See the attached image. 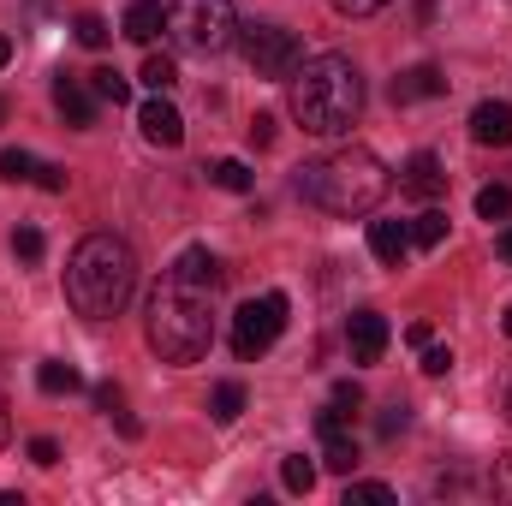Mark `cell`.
<instances>
[{"label": "cell", "instance_id": "8d00e7d4", "mask_svg": "<svg viewBox=\"0 0 512 506\" xmlns=\"http://www.w3.org/2000/svg\"><path fill=\"white\" fill-rule=\"evenodd\" d=\"M495 495L512 506V453H501V459H495Z\"/></svg>", "mask_w": 512, "mask_h": 506}, {"label": "cell", "instance_id": "7402d4cb", "mask_svg": "<svg viewBox=\"0 0 512 506\" xmlns=\"http://www.w3.org/2000/svg\"><path fill=\"white\" fill-rule=\"evenodd\" d=\"M209 411H215V423H239V411H245V387H239V381H221L215 399H209Z\"/></svg>", "mask_w": 512, "mask_h": 506}, {"label": "cell", "instance_id": "3957f363", "mask_svg": "<svg viewBox=\"0 0 512 506\" xmlns=\"http://www.w3.org/2000/svg\"><path fill=\"white\" fill-rule=\"evenodd\" d=\"M209 298L215 292H197L179 274H161L155 280V292L143 304V334H149V346L167 364H197L215 346V310H209Z\"/></svg>", "mask_w": 512, "mask_h": 506}, {"label": "cell", "instance_id": "f546056e", "mask_svg": "<svg viewBox=\"0 0 512 506\" xmlns=\"http://www.w3.org/2000/svg\"><path fill=\"white\" fill-rule=\"evenodd\" d=\"M405 423H411V411H405V405H387L382 417H376V435L393 441V435H405Z\"/></svg>", "mask_w": 512, "mask_h": 506}, {"label": "cell", "instance_id": "277c9868", "mask_svg": "<svg viewBox=\"0 0 512 506\" xmlns=\"http://www.w3.org/2000/svg\"><path fill=\"white\" fill-rule=\"evenodd\" d=\"M298 197H304V203H316L322 215H340V221L370 215V209L387 197V167L364 149V143L334 149V155H322V161H304V167H298Z\"/></svg>", "mask_w": 512, "mask_h": 506}, {"label": "cell", "instance_id": "484cf974", "mask_svg": "<svg viewBox=\"0 0 512 506\" xmlns=\"http://www.w3.org/2000/svg\"><path fill=\"white\" fill-rule=\"evenodd\" d=\"M477 215H483V221H507L512 215V191L507 185H483V191H477Z\"/></svg>", "mask_w": 512, "mask_h": 506}, {"label": "cell", "instance_id": "cb8c5ba5", "mask_svg": "<svg viewBox=\"0 0 512 506\" xmlns=\"http://www.w3.org/2000/svg\"><path fill=\"white\" fill-rule=\"evenodd\" d=\"M280 483H286L292 495H310V489H316V465H310L304 453H292V459L280 465Z\"/></svg>", "mask_w": 512, "mask_h": 506}, {"label": "cell", "instance_id": "603a6c76", "mask_svg": "<svg viewBox=\"0 0 512 506\" xmlns=\"http://www.w3.org/2000/svg\"><path fill=\"white\" fill-rule=\"evenodd\" d=\"M209 179H215L221 191H251V185H256V173L245 167V161H233V155H227V161H215V167H209Z\"/></svg>", "mask_w": 512, "mask_h": 506}, {"label": "cell", "instance_id": "ab89813d", "mask_svg": "<svg viewBox=\"0 0 512 506\" xmlns=\"http://www.w3.org/2000/svg\"><path fill=\"white\" fill-rule=\"evenodd\" d=\"M6 435H12V417H6V393H0V447H6Z\"/></svg>", "mask_w": 512, "mask_h": 506}, {"label": "cell", "instance_id": "74e56055", "mask_svg": "<svg viewBox=\"0 0 512 506\" xmlns=\"http://www.w3.org/2000/svg\"><path fill=\"white\" fill-rule=\"evenodd\" d=\"M251 143H256V149H268V143H274V120H268V114H256V120H251Z\"/></svg>", "mask_w": 512, "mask_h": 506}, {"label": "cell", "instance_id": "e0dca14e", "mask_svg": "<svg viewBox=\"0 0 512 506\" xmlns=\"http://www.w3.org/2000/svg\"><path fill=\"white\" fill-rule=\"evenodd\" d=\"M120 30H126L131 42H143V48H149V42L167 30V6H161V0H131L126 18H120Z\"/></svg>", "mask_w": 512, "mask_h": 506}, {"label": "cell", "instance_id": "60d3db41", "mask_svg": "<svg viewBox=\"0 0 512 506\" xmlns=\"http://www.w3.org/2000/svg\"><path fill=\"white\" fill-rule=\"evenodd\" d=\"M501 256H507V262H512V227H507V233H501Z\"/></svg>", "mask_w": 512, "mask_h": 506}, {"label": "cell", "instance_id": "52a82bcc", "mask_svg": "<svg viewBox=\"0 0 512 506\" xmlns=\"http://www.w3.org/2000/svg\"><path fill=\"white\" fill-rule=\"evenodd\" d=\"M239 48L251 60L256 78H292L298 60H304V42L286 30V24H245L239 30Z\"/></svg>", "mask_w": 512, "mask_h": 506}, {"label": "cell", "instance_id": "44dd1931", "mask_svg": "<svg viewBox=\"0 0 512 506\" xmlns=\"http://www.w3.org/2000/svg\"><path fill=\"white\" fill-rule=\"evenodd\" d=\"M143 84H149L155 96H167V90L179 84V66H173V54H149V60H143Z\"/></svg>", "mask_w": 512, "mask_h": 506}, {"label": "cell", "instance_id": "f1b7e54d", "mask_svg": "<svg viewBox=\"0 0 512 506\" xmlns=\"http://www.w3.org/2000/svg\"><path fill=\"white\" fill-rule=\"evenodd\" d=\"M12 256H18V262H42V233H36V227H18V233H12Z\"/></svg>", "mask_w": 512, "mask_h": 506}, {"label": "cell", "instance_id": "ac0fdd59", "mask_svg": "<svg viewBox=\"0 0 512 506\" xmlns=\"http://www.w3.org/2000/svg\"><path fill=\"white\" fill-rule=\"evenodd\" d=\"M441 239H447V215H441V209L429 203V209H423V215L411 221V251H435Z\"/></svg>", "mask_w": 512, "mask_h": 506}, {"label": "cell", "instance_id": "f35d334b", "mask_svg": "<svg viewBox=\"0 0 512 506\" xmlns=\"http://www.w3.org/2000/svg\"><path fill=\"white\" fill-rule=\"evenodd\" d=\"M405 340H411V346L423 352V346H429V322H411V328H405Z\"/></svg>", "mask_w": 512, "mask_h": 506}, {"label": "cell", "instance_id": "9a60e30c", "mask_svg": "<svg viewBox=\"0 0 512 506\" xmlns=\"http://www.w3.org/2000/svg\"><path fill=\"white\" fill-rule=\"evenodd\" d=\"M387 96H393L399 108H405V102H435V96H447V78H441L435 66H411V72H399V78H393V90H387Z\"/></svg>", "mask_w": 512, "mask_h": 506}, {"label": "cell", "instance_id": "8fae6325", "mask_svg": "<svg viewBox=\"0 0 512 506\" xmlns=\"http://www.w3.org/2000/svg\"><path fill=\"white\" fill-rule=\"evenodd\" d=\"M137 126H143V137H149L155 149H179V143H185V120H179V108H173L167 96L143 102V108H137Z\"/></svg>", "mask_w": 512, "mask_h": 506}, {"label": "cell", "instance_id": "4316f807", "mask_svg": "<svg viewBox=\"0 0 512 506\" xmlns=\"http://www.w3.org/2000/svg\"><path fill=\"white\" fill-rule=\"evenodd\" d=\"M393 489L387 483H346V506H387Z\"/></svg>", "mask_w": 512, "mask_h": 506}, {"label": "cell", "instance_id": "6da1fadb", "mask_svg": "<svg viewBox=\"0 0 512 506\" xmlns=\"http://www.w3.org/2000/svg\"><path fill=\"white\" fill-rule=\"evenodd\" d=\"M137 292V251L120 233H90L66 262V304L84 322H114Z\"/></svg>", "mask_w": 512, "mask_h": 506}, {"label": "cell", "instance_id": "d6986e66", "mask_svg": "<svg viewBox=\"0 0 512 506\" xmlns=\"http://www.w3.org/2000/svg\"><path fill=\"white\" fill-rule=\"evenodd\" d=\"M90 90H96L102 102H114V108H126L131 102V78L126 72H114V66H96V72H90Z\"/></svg>", "mask_w": 512, "mask_h": 506}, {"label": "cell", "instance_id": "836d02e7", "mask_svg": "<svg viewBox=\"0 0 512 506\" xmlns=\"http://www.w3.org/2000/svg\"><path fill=\"white\" fill-rule=\"evenodd\" d=\"M30 465H42V471H48V465H60V441L36 435V441H30Z\"/></svg>", "mask_w": 512, "mask_h": 506}, {"label": "cell", "instance_id": "2e32d148", "mask_svg": "<svg viewBox=\"0 0 512 506\" xmlns=\"http://www.w3.org/2000/svg\"><path fill=\"white\" fill-rule=\"evenodd\" d=\"M370 251L382 268H399L411 256V227L405 221H370Z\"/></svg>", "mask_w": 512, "mask_h": 506}, {"label": "cell", "instance_id": "7c38bea8", "mask_svg": "<svg viewBox=\"0 0 512 506\" xmlns=\"http://www.w3.org/2000/svg\"><path fill=\"white\" fill-rule=\"evenodd\" d=\"M96 102H102V96H96V90H84L72 72H60V78H54V108H60V114H66L78 131L96 126Z\"/></svg>", "mask_w": 512, "mask_h": 506}, {"label": "cell", "instance_id": "4dcf8cb0", "mask_svg": "<svg viewBox=\"0 0 512 506\" xmlns=\"http://www.w3.org/2000/svg\"><path fill=\"white\" fill-rule=\"evenodd\" d=\"M30 185H42V191H66V167H54V161H36V179Z\"/></svg>", "mask_w": 512, "mask_h": 506}, {"label": "cell", "instance_id": "d590c367", "mask_svg": "<svg viewBox=\"0 0 512 506\" xmlns=\"http://www.w3.org/2000/svg\"><path fill=\"white\" fill-rule=\"evenodd\" d=\"M334 12H346V18H370V12H382L387 0H328Z\"/></svg>", "mask_w": 512, "mask_h": 506}, {"label": "cell", "instance_id": "83f0119b", "mask_svg": "<svg viewBox=\"0 0 512 506\" xmlns=\"http://www.w3.org/2000/svg\"><path fill=\"white\" fill-rule=\"evenodd\" d=\"M72 30H78V42H84V48H108V18L78 12V24H72Z\"/></svg>", "mask_w": 512, "mask_h": 506}, {"label": "cell", "instance_id": "8992f818", "mask_svg": "<svg viewBox=\"0 0 512 506\" xmlns=\"http://www.w3.org/2000/svg\"><path fill=\"white\" fill-rule=\"evenodd\" d=\"M280 334H286V292L245 298L239 316H233V358H239V364H256Z\"/></svg>", "mask_w": 512, "mask_h": 506}, {"label": "cell", "instance_id": "7a4b0ae2", "mask_svg": "<svg viewBox=\"0 0 512 506\" xmlns=\"http://www.w3.org/2000/svg\"><path fill=\"white\" fill-rule=\"evenodd\" d=\"M364 114V72L346 54H316L298 60L292 72V120L310 137H340Z\"/></svg>", "mask_w": 512, "mask_h": 506}, {"label": "cell", "instance_id": "9c48e42d", "mask_svg": "<svg viewBox=\"0 0 512 506\" xmlns=\"http://www.w3.org/2000/svg\"><path fill=\"white\" fill-rule=\"evenodd\" d=\"M399 191H405V197H417V203H435V197H447V167H441V155L417 149V155L399 167Z\"/></svg>", "mask_w": 512, "mask_h": 506}, {"label": "cell", "instance_id": "d4e9b609", "mask_svg": "<svg viewBox=\"0 0 512 506\" xmlns=\"http://www.w3.org/2000/svg\"><path fill=\"white\" fill-rule=\"evenodd\" d=\"M0 179H6V185L36 179V155H30V149H0Z\"/></svg>", "mask_w": 512, "mask_h": 506}, {"label": "cell", "instance_id": "d6a6232c", "mask_svg": "<svg viewBox=\"0 0 512 506\" xmlns=\"http://www.w3.org/2000/svg\"><path fill=\"white\" fill-rule=\"evenodd\" d=\"M334 405H340V411L352 417V411L364 405V387H358V381H334Z\"/></svg>", "mask_w": 512, "mask_h": 506}, {"label": "cell", "instance_id": "b9f144b4", "mask_svg": "<svg viewBox=\"0 0 512 506\" xmlns=\"http://www.w3.org/2000/svg\"><path fill=\"white\" fill-rule=\"evenodd\" d=\"M6 60H12V42H6V36H0V66H6Z\"/></svg>", "mask_w": 512, "mask_h": 506}, {"label": "cell", "instance_id": "4fadbf2b", "mask_svg": "<svg viewBox=\"0 0 512 506\" xmlns=\"http://www.w3.org/2000/svg\"><path fill=\"white\" fill-rule=\"evenodd\" d=\"M167 274H179V280H185V286H197V292H221V280H227V274H221V262L203 251V245H185V251L173 256V268H167Z\"/></svg>", "mask_w": 512, "mask_h": 506}, {"label": "cell", "instance_id": "f6af8a7d", "mask_svg": "<svg viewBox=\"0 0 512 506\" xmlns=\"http://www.w3.org/2000/svg\"><path fill=\"white\" fill-rule=\"evenodd\" d=\"M507 417H512V387H507Z\"/></svg>", "mask_w": 512, "mask_h": 506}, {"label": "cell", "instance_id": "1f68e13d", "mask_svg": "<svg viewBox=\"0 0 512 506\" xmlns=\"http://www.w3.org/2000/svg\"><path fill=\"white\" fill-rule=\"evenodd\" d=\"M453 370V352L447 346H423V376H447Z\"/></svg>", "mask_w": 512, "mask_h": 506}, {"label": "cell", "instance_id": "30bf717a", "mask_svg": "<svg viewBox=\"0 0 512 506\" xmlns=\"http://www.w3.org/2000/svg\"><path fill=\"white\" fill-rule=\"evenodd\" d=\"M346 346H352V364H382V352H387V316L382 310H358L346 322Z\"/></svg>", "mask_w": 512, "mask_h": 506}, {"label": "cell", "instance_id": "e575fe53", "mask_svg": "<svg viewBox=\"0 0 512 506\" xmlns=\"http://www.w3.org/2000/svg\"><path fill=\"white\" fill-rule=\"evenodd\" d=\"M96 405H102L108 417H120V405H126V393H120V381H102V387H96Z\"/></svg>", "mask_w": 512, "mask_h": 506}, {"label": "cell", "instance_id": "ee69618b", "mask_svg": "<svg viewBox=\"0 0 512 506\" xmlns=\"http://www.w3.org/2000/svg\"><path fill=\"white\" fill-rule=\"evenodd\" d=\"M6 114H12V108H6V96H0V120H6Z\"/></svg>", "mask_w": 512, "mask_h": 506}, {"label": "cell", "instance_id": "5bb4252c", "mask_svg": "<svg viewBox=\"0 0 512 506\" xmlns=\"http://www.w3.org/2000/svg\"><path fill=\"white\" fill-rule=\"evenodd\" d=\"M471 137H477L483 149H507L512 143V108L507 102H477V108H471Z\"/></svg>", "mask_w": 512, "mask_h": 506}, {"label": "cell", "instance_id": "ba28073f", "mask_svg": "<svg viewBox=\"0 0 512 506\" xmlns=\"http://www.w3.org/2000/svg\"><path fill=\"white\" fill-rule=\"evenodd\" d=\"M316 435H322V465L340 471V477H352L364 453H358V435L346 429V411H340V405H322V411H316Z\"/></svg>", "mask_w": 512, "mask_h": 506}, {"label": "cell", "instance_id": "7bdbcfd3", "mask_svg": "<svg viewBox=\"0 0 512 506\" xmlns=\"http://www.w3.org/2000/svg\"><path fill=\"white\" fill-rule=\"evenodd\" d=\"M501 328H507V334H512V304H507V316H501Z\"/></svg>", "mask_w": 512, "mask_h": 506}, {"label": "cell", "instance_id": "ffe728a7", "mask_svg": "<svg viewBox=\"0 0 512 506\" xmlns=\"http://www.w3.org/2000/svg\"><path fill=\"white\" fill-rule=\"evenodd\" d=\"M36 387H42V393H78V387H84V376H78L72 364H60V358H48V364L36 370Z\"/></svg>", "mask_w": 512, "mask_h": 506}, {"label": "cell", "instance_id": "5b68a950", "mask_svg": "<svg viewBox=\"0 0 512 506\" xmlns=\"http://www.w3.org/2000/svg\"><path fill=\"white\" fill-rule=\"evenodd\" d=\"M167 36L185 54H221L239 36L233 0H167Z\"/></svg>", "mask_w": 512, "mask_h": 506}]
</instances>
